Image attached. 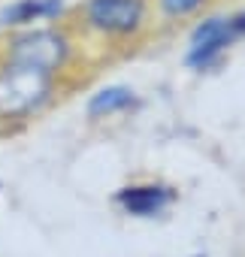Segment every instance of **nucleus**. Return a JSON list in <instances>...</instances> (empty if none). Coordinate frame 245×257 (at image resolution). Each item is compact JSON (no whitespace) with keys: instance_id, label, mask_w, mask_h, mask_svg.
Instances as JSON below:
<instances>
[{"instance_id":"obj_1","label":"nucleus","mask_w":245,"mask_h":257,"mask_svg":"<svg viewBox=\"0 0 245 257\" xmlns=\"http://www.w3.org/2000/svg\"><path fill=\"white\" fill-rule=\"evenodd\" d=\"M55 91V73L16 64V61H0V118H28L40 112Z\"/></svg>"},{"instance_id":"obj_2","label":"nucleus","mask_w":245,"mask_h":257,"mask_svg":"<svg viewBox=\"0 0 245 257\" xmlns=\"http://www.w3.org/2000/svg\"><path fill=\"white\" fill-rule=\"evenodd\" d=\"M70 55V43L61 31H49V28H31L16 34L13 40H7L4 58L16 61V64H28L46 73H58L64 67Z\"/></svg>"},{"instance_id":"obj_3","label":"nucleus","mask_w":245,"mask_h":257,"mask_svg":"<svg viewBox=\"0 0 245 257\" xmlns=\"http://www.w3.org/2000/svg\"><path fill=\"white\" fill-rule=\"evenodd\" d=\"M85 19L103 34H134L146 19L143 0H88Z\"/></svg>"},{"instance_id":"obj_4","label":"nucleus","mask_w":245,"mask_h":257,"mask_svg":"<svg viewBox=\"0 0 245 257\" xmlns=\"http://www.w3.org/2000/svg\"><path fill=\"white\" fill-rule=\"evenodd\" d=\"M236 28H233V16L224 19V16H215V19H206L194 28V37H191V49H188V64L194 70H206L209 64L218 61V55L236 40Z\"/></svg>"},{"instance_id":"obj_5","label":"nucleus","mask_w":245,"mask_h":257,"mask_svg":"<svg viewBox=\"0 0 245 257\" xmlns=\"http://www.w3.org/2000/svg\"><path fill=\"white\" fill-rule=\"evenodd\" d=\"M170 203H173V191L164 185H137V188L118 191V206L128 215H137V218L161 215Z\"/></svg>"},{"instance_id":"obj_6","label":"nucleus","mask_w":245,"mask_h":257,"mask_svg":"<svg viewBox=\"0 0 245 257\" xmlns=\"http://www.w3.org/2000/svg\"><path fill=\"white\" fill-rule=\"evenodd\" d=\"M64 13V0H19L0 13V25L7 28H25L34 22H49Z\"/></svg>"},{"instance_id":"obj_7","label":"nucleus","mask_w":245,"mask_h":257,"mask_svg":"<svg viewBox=\"0 0 245 257\" xmlns=\"http://www.w3.org/2000/svg\"><path fill=\"white\" fill-rule=\"evenodd\" d=\"M134 103H137V97H134L131 88L115 85V88L97 91V94L91 97V103H88V112H91V115H112V112L128 109V106H134Z\"/></svg>"},{"instance_id":"obj_8","label":"nucleus","mask_w":245,"mask_h":257,"mask_svg":"<svg viewBox=\"0 0 245 257\" xmlns=\"http://www.w3.org/2000/svg\"><path fill=\"white\" fill-rule=\"evenodd\" d=\"M203 4H206V0H161V10H164L167 16L179 19V16H188V13L200 10Z\"/></svg>"},{"instance_id":"obj_9","label":"nucleus","mask_w":245,"mask_h":257,"mask_svg":"<svg viewBox=\"0 0 245 257\" xmlns=\"http://www.w3.org/2000/svg\"><path fill=\"white\" fill-rule=\"evenodd\" d=\"M233 28H236V34H239V37H242V34H245V10H242V13H236V16H233Z\"/></svg>"}]
</instances>
